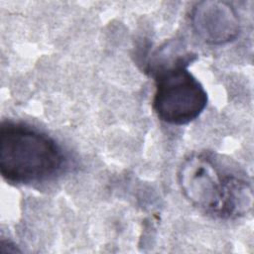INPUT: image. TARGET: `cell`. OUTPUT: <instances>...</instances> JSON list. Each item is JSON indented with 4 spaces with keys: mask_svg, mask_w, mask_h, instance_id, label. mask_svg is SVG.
I'll list each match as a JSON object with an SVG mask.
<instances>
[{
    "mask_svg": "<svg viewBox=\"0 0 254 254\" xmlns=\"http://www.w3.org/2000/svg\"><path fill=\"white\" fill-rule=\"evenodd\" d=\"M64 164L62 148L47 134L24 123H1L0 173L8 183L45 182L56 177Z\"/></svg>",
    "mask_w": 254,
    "mask_h": 254,
    "instance_id": "2",
    "label": "cell"
},
{
    "mask_svg": "<svg viewBox=\"0 0 254 254\" xmlns=\"http://www.w3.org/2000/svg\"><path fill=\"white\" fill-rule=\"evenodd\" d=\"M195 34L210 45H223L237 38L240 31L235 9L223 1H201L191 11Z\"/></svg>",
    "mask_w": 254,
    "mask_h": 254,
    "instance_id": "4",
    "label": "cell"
},
{
    "mask_svg": "<svg viewBox=\"0 0 254 254\" xmlns=\"http://www.w3.org/2000/svg\"><path fill=\"white\" fill-rule=\"evenodd\" d=\"M178 182L184 196L212 217L236 218L252 208L251 185L240 176L222 169L206 153L189 155L179 169Z\"/></svg>",
    "mask_w": 254,
    "mask_h": 254,
    "instance_id": "1",
    "label": "cell"
},
{
    "mask_svg": "<svg viewBox=\"0 0 254 254\" xmlns=\"http://www.w3.org/2000/svg\"><path fill=\"white\" fill-rule=\"evenodd\" d=\"M188 66L181 64L150 72L155 78L153 109L165 123L189 124L206 107L207 93Z\"/></svg>",
    "mask_w": 254,
    "mask_h": 254,
    "instance_id": "3",
    "label": "cell"
}]
</instances>
